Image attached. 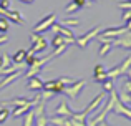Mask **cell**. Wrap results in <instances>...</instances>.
Wrapping results in <instances>:
<instances>
[{"label": "cell", "instance_id": "1", "mask_svg": "<svg viewBox=\"0 0 131 126\" xmlns=\"http://www.w3.org/2000/svg\"><path fill=\"white\" fill-rule=\"evenodd\" d=\"M86 86V80H78V81H73L71 85L65 86L63 90V95H67L70 100H78V96L81 95L83 88Z\"/></svg>", "mask_w": 131, "mask_h": 126}, {"label": "cell", "instance_id": "2", "mask_svg": "<svg viewBox=\"0 0 131 126\" xmlns=\"http://www.w3.org/2000/svg\"><path fill=\"white\" fill-rule=\"evenodd\" d=\"M100 32H101V25H96V27H93V30H88L85 35H81V37H78V38H75V45H78L80 48H86L88 47V43L91 42V40H95L96 37L100 35Z\"/></svg>", "mask_w": 131, "mask_h": 126}, {"label": "cell", "instance_id": "3", "mask_svg": "<svg viewBox=\"0 0 131 126\" xmlns=\"http://www.w3.org/2000/svg\"><path fill=\"white\" fill-rule=\"evenodd\" d=\"M131 68V55L129 56H126L125 60H123L121 63L119 65H116L115 68H111V70H108L106 71V76L108 78H113V80H115V78H118V76H121V75H125L126 71H128Z\"/></svg>", "mask_w": 131, "mask_h": 126}, {"label": "cell", "instance_id": "4", "mask_svg": "<svg viewBox=\"0 0 131 126\" xmlns=\"http://www.w3.org/2000/svg\"><path fill=\"white\" fill-rule=\"evenodd\" d=\"M55 22H57V13L51 12V13H48L45 18H42L35 27H33V32H35V33H43V32H47V30L51 28V25H53Z\"/></svg>", "mask_w": 131, "mask_h": 126}, {"label": "cell", "instance_id": "5", "mask_svg": "<svg viewBox=\"0 0 131 126\" xmlns=\"http://www.w3.org/2000/svg\"><path fill=\"white\" fill-rule=\"evenodd\" d=\"M128 32L126 27H110V28H105L100 32V37H106V38H118L123 33Z\"/></svg>", "mask_w": 131, "mask_h": 126}, {"label": "cell", "instance_id": "6", "mask_svg": "<svg viewBox=\"0 0 131 126\" xmlns=\"http://www.w3.org/2000/svg\"><path fill=\"white\" fill-rule=\"evenodd\" d=\"M113 111H115L116 114H119V116L128 118V120L131 121V108L126 106L125 103H121V101H119V98H116L115 105H113Z\"/></svg>", "mask_w": 131, "mask_h": 126}, {"label": "cell", "instance_id": "7", "mask_svg": "<svg viewBox=\"0 0 131 126\" xmlns=\"http://www.w3.org/2000/svg\"><path fill=\"white\" fill-rule=\"evenodd\" d=\"M73 113H75V111L71 110L70 105H68L65 100H61L60 105L57 106V110H55V116H63V118H71Z\"/></svg>", "mask_w": 131, "mask_h": 126}, {"label": "cell", "instance_id": "8", "mask_svg": "<svg viewBox=\"0 0 131 126\" xmlns=\"http://www.w3.org/2000/svg\"><path fill=\"white\" fill-rule=\"evenodd\" d=\"M22 76H23V71L22 70L15 71V73H10V75H5V76L0 80V91H2L3 88H7L8 85H12L13 81H17L18 78H22Z\"/></svg>", "mask_w": 131, "mask_h": 126}, {"label": "cell", "instance_id": "9", "mask_svg": "<svg viewBox=\"0 0 131 126\" xmlns=\"http://www.w3.org/2000/svg\"><path fill=\"white\" fill-rule=\"evenodd\" d=\"M113 47H123V48H126V50H131V33L126 32V33H123L121 37L115 38Z\"/></svg>", "mask_w": 131, "mask_h": 126}, {"label": "cell", "instance_id": "10", "mask_svg": "<svg viewBox=\"0 0 131 126\" xmlns=\"http://www.w3.org/2000/svg\"><path fill=\"white\" fill-rule=\"evenodd\" d=\"M27 90H28V91H42L43 90V81L40 80L38 76L30 78L28 83H27Z\"/></svg>", "mask_w": 131, "mask_h": 126}, {"label": "cell", "instance_id": "11", "mask_svg": "<svg viewBox=\"0 0 131 126\" xmlns=\"http://www.w3.org/2000/svg\"><path fill=\"white\" fill-rule=\"evenodd\" d=\"M106 70H105V66L103 65H96L95 66V70H93V80L96 81V83H101L103 80H106Z\"/></svg>", "mask_w": 131, "mask_h": 126}, {"label": "cell", "instance_id": "12", "mask_svg": "<svg viewBox=\"0 0 131 126\" xmlns=\"http://www.w3.org/2000/svg\"><path fill=\"white\" fill-rule=\"evenodd\" d=\"M7 20H12V23H17V25H22V23L25 22V20H23V17H22V12H18V10H12V12L8 10Z\"/></svg>", "mask_w": 131, "mask_h": 126}, {"label": "cell", "instance_id": "13", "mask_svg": "<svg viewBox=\"0 0 131 126\" xmlns=\"http://www.w3.org/2000/svg\"><path fill=\"white\" fill-rule=\"evenodd\" d=\"M48 123L53 124V126H71V124H70V118H63V116L48 118Z\"/></svg>", "mask_w": 131, "mask_h": 126}, {"label": "cell", "instance_id": "14", "mask_svg": "<svg viewBox=\"0 0 131 126\" xmlns=\"http://www.w3.org/2000/svg\"><path fill=\"white\" fill-rule=\"evenodd\" d=\"M32 105H23V106H17V108H13V111H12V118H20V116H23V114L27 113V111H30L32 110Z\"/></svg>", "mask_w": 131, "mask_h": 126}, {"label": "cell", "instance_id": "15", "mask_svg": "<svg viewBox=\"0 0 131 126\" xmlns=\"http://www.w3.org/2000/svg\"><path fill=\"white\" fill-rule=\"evenodd\" d=\"M47 47H48V42L43 38V37L38 40V42L32 43V48H33V52H35V53H42V52H45V50H47Z\"/></svg>", "mask_w": 131, "mask_h": 126}, {"label": "cell", "instance_id": "16", "mask_svg": "<svg viewBox=\"0 0 131 126\" xmlns=\"http://www.w3.org/2000/svg\"><path fill=\"white\" fill-rule=\"evenodd\" d=\"M113 48H115L113 43H101V47H100V50H98V56H100V58H105Z\"/></svg>", "mask_w": 131, "mask_h": 126}, {"label": "cell", "instance_id": "17", "mask_svg": "<svg viewBox=\"0 0 131 126\" xmlns=\"http://www.w3.org/2000/svg\"><path fill=\"white\" fill-rule=\"evenodd\" d=\"M33 124H35V114H33V110H30L23 114V124L22 126H33Z\"/></svg>", "mask_w": 131, "mask_h": 126}, {"label": "cell", "instance_id": "18", "mask_svg": "<svg viewBox=\"0 0 131 126\" xmlns=\"http://www.w3.org/2000/svg\"><path fill=\"white\" fill-rule=\"evenodd\" d=\"M101 86H103V91L105 93H111L115 90V80L113 78H106V80L101 81Z\"/></svg>", "mask_w": 131, "mask_h": 126}, {"label": "cell", "instance_id": "19", "mask_svg": "<svg viewBox=\"0 0 131 126\" xmlns=\"http://www.w3.org/2000/svg\"><path fill=\"white\" fill-rule=\"evenodd\" d=\"M25 56H27V50H17L12 56V62L13 63H22V62H25Z\"/></svg>", "mask_w": 131, "mask_h": 126}, {"label": "cell", "instance_id": "20", "mask_svg": "<svg viewBox=\"0 0 131 126\" xmlns=\"http://www.w3.org/2000/svg\"><path fill=\"white\" fill-rule=\"evenodd\" d=\"M63 43H65V37L63 35H58V33H57V35L51 38V47H53V50L58 48L60 45H63Z\"/></svg>", "mask_w": 131, "mask_h": 126}, {"label": "cell", "instance_id": "21", "mask_svg": "<svg viewBox=\"0 0 131 126\" xmlns=\"http://www.w3.org/2000/svg\"><path fill=\"white\" fill-rule=\"evenodd\" d=\"M60 25H63V27H78L80 25V20L78 18H63L60 22Z\"/></svg>", "mask_w": 131, "mask_h": 126}, {"label": "cell", "instance_id": "22", "mask_svg": "<svg viewBox=\"0 0 131 126\" xmlns=\"http://www.w3.org/2000/svg\"><path fill=\"white\" fill-rule=\"evenodd\" d=\"M48 118L47 114H40V116H35V126H48Z\"/></svg>", "mask_w": 131, "mask_h": 126}, {"label": "cell", "instance_id": "23", "mask_svg": "<svg viewBox=\"0 0 131 126\" xmlns=\"http://www.w3.org/2000/svg\"><path fill=\"white\" fill-rule=\"evenodd\" d=\"M8 116H10V110L8 108H2L0 110V124H3L7 120H8Z\"/></svg>", "mask_w": 131, "mask_h": 126}, {"label": "cell", "instance_id": "24", "mask_svg": "<svg viewBox=\"0 0 131 126\" xmlns=\"http://www.w3.org/2000/svg\"><path fill=\"white\" fill-rule=\"evenodd\" d=\"M10 23L8 20L5 18V17H0V33H7V30H8Z\"/></svg>", "mask_w": 131, "mask_h": 126}, {"label": "cell", "instance_id": "25", "mask_svg": "<svg viewBox=\"0 0 131 126\" xmlns=\"http://www.w3.org/2000/svg\"><path fill=\"white\" fill-rule=\"evenodd\" d=\"M78 7H77V3H73V2H70L67 7H65V13H75V12H78Z\"/></svg>", "mask_w": 131, "mask_h": 126}, {"label": "cell", "instance_id": "26", "mask_svg": "<svg viewBox=\"0 0 131 126\" xmlns=\"http://www.w3.org/2000/svg\"><path fill=\"white\" fill-rule=\"evenodd\" d=\"M118 7L125 12V10H131V0H121L118 2Z\"/></svg>", "mask_w": 131, "mask_h": 126}, {"label": "cell", "instance_id": "27", "mask_svg": "<svg viewBox=\"0 0 131 126\" xmlns=\"http://www.w3.org/2000/svg\"><path fill=\"white\" fill-rule=\"evenodd\" d=\"M123 91L128 93V95H131V78L125 80V83H123Z\"/></svg>", "mask_w": 131, "mask_h": 126}, {"label": "cell", "instance_id": "28", "mask_svg": "<svg viewBox=\"0 0 131 126\" xmlns=\"http://www.w3.org/2000/svg\"><path fill=\"white\" fill-rule=\"evenodd\" d=\"M71 2L77 3L78 8H85V7H86V3H88V0H71Z\"/></svg>", "mask_w": 131, "mask_h": 126}, {"label": "cell", "instance_id": "29", "mask_svg": "<svg viewBox=\"0 0 131 126\" xmlns=\"http://www.w3.org/2000/svg\"><path fill=\"white\" fill-rule=\"evenodd\" d=\"M131 18V10H125V12H123V22H128V20Z\"/></svg>", "mask_w": 131, "mask_h": 126}, {"label": "cell", "instance_id": "30", "mask_svg": "<svg viewBox=\"0 0 131 126\" xmlns=\"http://www.w3.org/2000/svg\"><path fill=\"white\" fill-rule=\"evenodd\" d=\"M7 42H8V35H7V33H2V35H0V45H5Z\"/></svg>", "mask_w": 131, "mask_h": 126}, {"label": "cell", "instance_id": "31", "mask_svg": "<svg viewBox=\"0 0 131 126\" xmlns=\"http://www.w3.org/2000/svg\"><path fill=\"white\" fill-rule=\"evenodd\" d=\"M0 7L8 10V8H10V0H0Z\"/></svg>", "mask_w": 131, "mask_h": 126}, {"label": "cell", "instance_id": "32", "mask_svg": "<svg viewBox=\"0 0 131 126\" xmlns=\"http://www.w3.org/2000/svg\"><path fill=\"white\" fill-rule=\"evenodd\" d=\"M125 27H126V28H128V30H131V18L128 20V22H126V25H125Z\"/></svg>", "mask_w": 131, "mask_h": 126}, {"label": "cell", "instance_id": "33", "mask_svg": "<svg viewBox=\"0 0 131 126\" xmlns=\"http://www.w3.org/2000/svg\"><path fill=\"white\" fill-rule=\"evenodd\" d=\"M20 2H22V3H33L35 0H20Z\"/></svg>", "mask_w": 131, "mask_h": 126}, {"label": "cell", "instance_id": "34", "mask_svg": "<svg viewBox=\"0 0 131 126\" xmlns=\"http://www.w3.org/2000/svg\"><path fill=\"white\" fill-rule=\"evenodd\" d=\"M96 126H110V124L106 123V121H101V123H98V124H96Z\"/></svg>", "mask_w": 131, "mask_h": 126}, {"label": "cell", "instance_id": "35", "mask_svg": "<svg viewBox=\"0 0 131 126\" xmlns=\"http://www.w3.org/2000/svg\"><path fill=\"white\" fill-rule=\"evenodd\" d=\"M3 66V60H2V55H0V68Z\"/></svg>", "mask_w": 131, "mask_h": 126}, {"label": "cell", "instance_id": "36", "mask_svg": "<svg viewBox=\"0 0 131 126\" xmlns=\"http://www.w3.org/2000/svg\"><path fill=\"white\" fill-rule=\"evenodd\" d=\"M88 2H98V0H88Z\"/></svg>", "mask_w": 131, "mask_h": 126}]
</instances>
